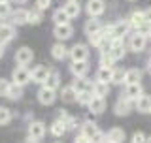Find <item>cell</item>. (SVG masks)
Listing matches in <instances>:
<instances>
[{
	"mask_svg": "<svg viewBox=\"0 0 151 143\" xmlns=\"http://www.w3.org/2000/svg\"><path fill=\"white\" fill-rule=\"evenodd\" d=\"M72 87H74V90L78 94H81V92H93V83L89 79H85V77H74Z\"/></svg>",
	"mask_w": 151,
	"mask_h": 143,
	"instance_id": "18",
	"label": "cell"
},
{
	"mask_svg": "<svg viewBox=\"0 0 151 143\" xmlns=\"http://www.w3.org/2000/svg\"><path fill=\"white\" fill-rule=\"evenodd\" d=\"M93 94H94V96L106 98V94H110V85H108V83H100V81H94V83H93Z\"/></svg>",
	"mask_w": 151,
	"mask_h": 143,
	"instance_id": "31",
	"label": "cell"
},
{
	"mask_svg": "<svg viewBox=\"0 0 151 143\" xmlns=\"http://www.w3.org/2000/svg\"><path fill=\"white\" fill-rule=\"evenodd\" d=\"M142 94H144V87H142V83H134V85H125V92H123V96L132 100V102H136Z\"/></svg>",
	"mask_w": 151,
	"mask_h": 143,
	"instance_id": "16",
	"label": "cell"
},
{
	"mask_svg": "<svg viewBox=\"0 0 151 143\" xmlns=\"http://www.w3.org/2000/svg\"><path fill=\"white\" fill-rule=\"evenodd\" d=\"M132 109H134V102H132V100H129V98H125V96L121 94L119 100L115 102V107H113V111H115L117 117H125V115H129Z\"/></svg>",
	"mask_w": 151,
	"mask_h": 143,
	"instance_id": "6",
	"label": "cell"
},
{
	"mask_svg": "<svg viewBox=\"0 0 151 143\" xmlns=\"http://www.w3.org/2000/svg\"><path fill=\"white\" fill-rule=\"evenodd\" d=\"M74 143H91V141H89V139H87L85 136H81V134H79V136H78V137L74 139Z\"/></svg>",
	"mask_w": 151,
	"mask_h": 143,
	"instance_id": "45",
	"label": "cell"
},
{
	"mask_svg": "<svg viewBox=\"0 0 151 143\" xmlns=\"http://www.w3.org/2000/svg\"><path fill=\"white\" fill-rule=\"evenodd\" d=\"M144 13H145V23H149V25H151V8L144 9Z\"/></svg>",
	"mask_w": 151,
	"mask_h": 143,
	"instance_id": "47",
	"label": "cell"
},
{
	"mask_svg": "<svg viewBox=\"0 0 151 143\" xmlns=\"http://www.w3.org/2000/svg\"><path fill=\"white\" fill-rule=\"evenodd\" d=\"M70 72L74 77H85L89 72V62H72L70 64Z\"/></svg>",
	"mask_w": 151,
	"mask_h": 143,
	"instance_id": "25",
	"label": "cell"
},
{
	"mask_svg": "<svg viewBox=\"0 0 151 143\" xmlns=\"http://www.w3.org/2000/svg\"><path fill=\"white\" fill-rule=\"evenodd\" d=\"M108 143H113V141H108Z\"/></svg>",
	"mask_w": 151,
	"mask_h": 143,
	"instance_id": "58",
	"label": "cell"
},
{
	"mask_svg": "<svg viewBox=\"0 0 151 143\" xmlns=\"http://www.w3.org/2000/svg\"><path fill=\"white\" fill-rule=\"evenodd\" d=\"M147 72H149V74H151V59L147 60Z\"/></svg>",
	"mask_w": 151,
	"mask_h": 143,
	"instance_id": "51",
	"label": "cell"
},
{
	"mask_svg": "<svg viewBox=\"0 0 151 143\" xmlns=\"http://www.w3.org/2000/svg\"><path fill=\"white\" fill-rule=\"evenodd\" d=\"M4 47H6V45H2V44H0V59H2V56H4V51H6V49H4Z\"/></svg>",
	"mask_w": 151,
	"mask_h": 143,
	"instance_id": "49",
	"label": "cell"
},
{
	"mask_svg": "<svg viewBox=\"0 0 151 143\" xmlns=\"http://www.w3.org/2000/svg\"><path fill=\"white\" fill-rule=\"evenodd\" d=\"M130 28L132 26H130L129 19H121V21H117V23L111 25V38L113 40H125V36L129 34Z\"/></svg>",
	"mask_w": 151,
	"mask_h": 143,
	"instance_id": "4",
	"label": "cell"
},
{
	"mask_svg": "<svg viewBox=\"0 0 151 143\" xmlns=\"http://www.w3.org/2000/svg\"><path fill=\"white\" fill-rule=\"evenodd\" d=\"M2 2H12V0H0V4H2Z\"/></svg>",
	"mask_w": 151,
	"mask_h": 143,
	"instance_id": "52",
	"label": "cell"
},
{
	"mask_svg": "<svg viewBox=\"0 0 151 143\" xmlns=\"http://www.w3.org/2000/svg\"><path fill=\"white\" fill-rule=\"evenodd\" d=\"M145 143H151V136H149V137H147V141H145Z\"/></svg>",
	"mask_w": 151,
	"mask_h": 143,
	"instance_id": "53",
	"label": "cell"
},
{
	"mask_svg": "<svg viewBox=\"0 0 151 143\" xmlns=\"http://www.w3.org/2000/svg\"><path fill=\"white\" fill-rule=\"evenodd\" d=\"M9 87H12V81L9 79H0V96H8L9 92Z\"/></svg>",
	"mask_w": 151,
	"mask_h": 143,
	"instance_id": "40",
	"label": "cell"
},
{
	"mask_svg": "<svg viewBox=\"0 0 151 143\" xmlns=\"http://www.w3.org/2000/svg\"><path fill=\"white\" fill-rule=\"evenodd\" d=\"M129 23H130V26L134 28V30H138L142 25H145V13L142 11V9H136V11H132L130 15H129Z\"/></svg>",
	"mask_w": 151,
	"mask_h": 143,
	"instance_id": "22",
	"label": "cell"
},
{
	"mask_svg": "<svg viewBox=\"0 0 151 143\" xmlns=\"http://www.w3.org/2000/svg\"><path fill=\"white\" fill-rule=\"evenodd\" d=\"M85 11L89 13V17L98 19L104 11H106V0H87V4H85Z\"/></svg>",
	"mask_w": 151,
	"mask_h": 143,
	"instance_id": "5",
	"label": "cell"
},
{
	"mask_svg": "<svg viewBox=\"0 0 151 143\" xmlns=\"http://www.w3.org/2000/svg\"><path fill=\"white\" fill-rule=\"evenodd\" d=\"M93 96H94L93 92H81V94H78V104H81V106H85V107H87L89 104H91Z\"/></svg>",
	"mask_w": 151,
	"mask_h": 143,
	"instance_id": "39",
	"label": "cell"
},
{
	"mask_svg": "<svg viewBox=\"0 0 151 143\" xmlns=\"http://www.w3.org/2000/svg\"><path fill=\"white\" fill-rule=\"evenodd\" d=\"M134 83H142V72L138 68H129L125 74V85H134Z\"/></svg>",
	"mask_w": 151,
	"mask_h": 143,
	"instance_id": "27",
	"label": "cell"
},
{
	"mask_svg": "<svg viewBox=\"0 0 151 143\" xmlns=\"http://www.w3.org/2000/svg\"><path fill=\"white\" fill-rule=\"evenodd\" d=\"M12 121V109L6 106H0V124H8Z\"/></svg>",
	"mask_w": 151,
	"mask_h": 143,
	"instance_id": "37",
	"label": "cell"
},
{
	"mask_svg": "<svg viewBox=\"0 0 151 143\" xmlns=\"http://www.w3.org/2000/svg\"><path fill=\"white\" fill-rule=\"evenodd\" d=\"M49 68L47 66H36V68H32L30 72V79H32V83H36V85H42L44 87L45 85V81H47V75H49Z\"/></svg>",
	"mask_w": 151,
	"mask_h": 143,
	"instance_id": "7",
	"label": "cell"
},
{
	"mask_svg": "<svg viewBox=\"0 0 151 143\" xmlns=\"http://www.w3.org/2000/svg\"><path fill=\"white\" fill-rule=\"evenodd\" d=\"M108 141H113V143H123L125 141V130H123V128H110V130H108Z\"/></svg>",
	"mask_w": 151,
	"mask_h": 143,
	"instance_id": "28",
	"label": "cell"
},
{
	"mask_svg": "<svg viewBox=\"0 0 151 143\" xmlns=\"http://www.w3.org/2000/svg\"><path fill=\"white\" fill-rule=\"evenodd\" d=\"M53 143H63V141H53Z\"/></svg>",
	"mask_w": 151,
	"mask_h": 143,
	"instance_id": "55",
	"label": "cell"
},
{
	"mask_svg": "<svg viewBox=\"0 0 151 143\" xmlns=\"http://www.w3.org/2000/svg\"><path fill=\"white\" fill-rule=\"evenodd\" d=\"M44 87H47V89H53V90H57L60 87V74L57 70H51L49 72V75H47V81H45V85Z\"/></svg>",
	"mask_w": 151,
	"mask_h": 143,
	"instance_id": "29",
	"label": "cell"
},
{
	"mask_svg": "<svg viewBox=\"0 0 151 143\" xmlns=\"http://www.w3.org/2000/svg\"><path fill=\"white\" fill-rule=\"evenodd\" d=\"M51 56L55 60H64L66 56H70V49L64 45V41H57L55 45H51Z\"/></svg>",
	"mask_w": 151,
	"mask_h": 143,
	"instance_id": "17",
	"label": "cell"
},
{
	"mask_svg": "<svg viewBox=\"0 0 151 143\" xmlns=\"http://www.w3.org/2000/svg\"><path fill=\"white\" fill-rule=\"evenodd\" d=\"M8 100H12V102H17V100H21L23 98V87H19V85H13L12 83V87H9V92H8Z\"/></svg>",
	"mask_w": 151,
	"mask_h": 143,
	"instance_id": "34",
	"label": "cell"
},
{
	"mask_svg": "<svg viewBox=\"0 0 151 143\" xmlns=\"http://www.w3.org/2000/svg\"><path fill=\"white\" fill-rule=\"evenodd\" d=\"M87 109L93 113V115H100L104 109H106V100H104L102 96H93V100L87 106Z\"/></svg>",
	"mask_w": 151,
	"mask_h": 143,
	"instance_id": "21",
	"label": "cell"
},
{
	"mask_svg": "<svg viewBox=\"0 0 151 143\" xmlns=\"http://www.w3.org/2000/svg\"><path fill=\"white\" fill-rule=\"evenodd\" d=\"M13 38H15V26H13L12 23H2V25H0V44L6 45Z\"/></svg>",
	"mask_w": 151,
	"mask_h": 143,
	"instance_id": "14",
	"label": "cell"
},
{
	"mask_svg": "<svg viewBox=\"0 0 151 143\" xmlns=\"http://www.w3.org/2000/svg\"><path fill=\"white\" fill-rule=\"evenodd\" d=\"M53 23H55V25H68V23H70L68 13H66L63 8L55 9V11H53Z\"/></svg>",
	"mask_w": 151,
	"mask_h": 143,
	"instance_id": "32",
	"label": "cell"
},
{
	"mask_svg": "<svg viewBox=\"0 0 151 143\" xmlns=\"http://www.w3.org/2000/svg\"><path fill=\"white\" fill-rule=\"evenodd\" d=\"M111 75H113V68H98L96 72V81H100V83H111Z\"/></svg>",
	"mask_w": 151,
	"mask_h": 143,
	"instance_id": "30",
	"label": "cell"
},
{
	"mask_svg": "<svg viewBox=\"0 0 151 143\" xmlns=\"http://www.w3.org/2000/svg\"><path fill=\"white\" fill-rule=\"evenodd\" d=\"M100 66L102 68H115V60L110 55V51L108 53H100Z\"/></svg>",
	"mask_w": 151,
	"mask_h": 143,
	"instance_id": "36",
	"label": "cell"
},
{
	"mask_svg": "<svg viewBox=\"0 0 151 143\" xmlns=\"http://www.w3.org/2000/svg\"><path fill=\"white\" fill-rule=\"evenodd\" d=\"M64 122H66V128H68V130H76L78 126H81V124L78 122V119H76V117H68Z\"/></svg>",
	"mask_w": 151,
	"mask_h": 143,
	"instance_id": "43",
	"label": "cell"
},
{
	"mask_svg": "<svg viewBox=\"0 0 151 143\" xmlns=\"http://www.w3.org/2000/svg\"><path fill=\"white\" fill-rule=\"evenodd\" d=\"M91 143H108V136L104 134V132H98V134L91 139Z\"/></svg>",
	"mask_w": 151,
	"mask_h": 143,
	"instance_id": "44",
	"label": "cell"
},
{
	"mask_svg": "<svg viewBox=\"0 0 151 143\" xmlns=\"http://www.w3.org/2000/svg\"><path fill=\"white\" fill-rule=\"evenodd\" d=\"M60 98H63L64 104H74V102H78V92L74 90L72 85H66L60 90Z\"/></svg>",
	"mask_w": 151,
	"mask_h": 143,
	"instance_id": "24",
	"label": "cell"
},
{
	"mask_svg": "<svg viewBox=\"0 0 151 143\" xmlns=\"http://www.w3.org/2000/svg\"><path fill=\"white\" fill-rule=\"evenodd\" d=\"M66 2H70V0H66Z\"/></svg>",
	"mask_w": 151,
	"mask_h": 143,
	"instance_id": "59",
	"label": "cell"
},
{
	"mask_svg": "<svg viewBox=\"0 0 151 143\" xmlns=\"http://www.w3.org/2000/svg\"><path fill=\"white\" fill-rule=\"evenodd\" d=\"M70 59L72 62H89V47L85 44H76L70 47Z\"/></svg>",
	"mask_w": 151,
	"mask_h": 143,
	"instance_id": "2",
	"label": "cell"
},
{
	"mask_svg": "<svg viewBox=\"0 0 151 143\" xmlns=\"http://www.w3.org/2000/svg\"><path fill=\"white\" fill-rule=\"evenodd\" d=\"M127 2H138V0H127Z\"/></svg>",
	"mask_w": 151,
	"mask_h": 143,
	"instance_id": "54",
	"label": "cell"
},
{
	"mask_svg": "<svg viewBox=\"0 0 151 143\" xmlns=\"http://www.w3.org/2000/svg\"><path fill=\"white\" fill-rule=\"evenodd\" d=\"M83 28H85V34H87V36H93V34H96V32H100L104 26H102V23L98 21V19L91 17L87 23H85V26H83Z\"/></svg>",
	"mask_w": 151,
	"mask_h": 143,
	"instance_id": "26",
	"label": "cell"
},
{
	"mask_svg": "<svg viewBox=\"0 0 151 143\" xmlns=\"http://www.w3.org/2000/svg\"><path fill=\"white\" fill-rule=\"evenodd\" d=\"M44 19V11H40L38 8L28 9V25H40Z\"/></svg>",
	"mask_w": 151,
	"mask_h": 143,
	"instance_id": "33",
	"label": "cell"
},
{
	"mask_svg": "<svg viewBox=\"0 0 151 143\" xmlns=\"http://www.w3.org/2000/svg\"><path fill=\"white\" fill-rule=\"evenodd\" d=\"M63 9L68 13L70 19H76L79 13H81V4H79V0H70V2H66L63 6Z\"/></svg>",
	"mask_w": 151,
	"mask_h": 143,
	"instance_id": "23",
	"label": "cell"
},
{
	"mask_svg": "<svg viewBox=\"0 0 151 143\" xmlns=\"http://www.w3.org/2000/svg\"><path fill=\"white\" fill-rule=\"evenodd\" d=\"M134 109L138 113H151V96L142 94V96L134 102Z\"/></svg>",
	"mask_w": 151,
	"mask_h": 143,
	"instance_id": "20",
	"label": "cell"
},
{
	"mask_svg": "<svg viewBox=\"0 0 151 143\" xmlns=\"http://www.w3.org/2000/svg\"><path fill=\"white\" fill-rule=\"evenodd\" d=\"M98 132H100V130H98V126H96V122H94V121H85V122H81V126H79V134L85 136L89 141H91Z\"/></svg>",
	"mask_w": 151,
	"mask_h": 143,
	"instance_id": "15",
	"label": "cell"
},
{
	"mask_svg": "<svg viewBox=\"0 0 151 143\" xmlns=\"http://www.w3.org/2000/svg\"><path fill=\"white\" fill-rule=\"evenodd\" d=\"M66 132H68V128H66V122L63 121V119H55V121L51 122L49 134L53 136V137H63Z\"/></svg>",
	"mask_w": 151,
	"mask_h": 143,
	"instance_id": "19",
	"label": "cell"
},
{
	"mask_svg": "<svg viewBox=\"0 0 151 143\" xmlns=\"http://www.w3.org/2000/svg\"><path fill=\"white\" fill-rule=\"evenodd\" d=\"M68 117H70V115H68V113L64 111V109H59V117H57V119H63V121H66Z\"/></svg>",
	"mask_w": 151,
	"mask_h": 143,
	"instance_id": "46",
	"label": "cell"
},
{
	"mask_svg": "<svg viewBox=\"0 0 151 143\" xmlns=\"http://www.w3.org/2000/svg\"><path fill=\"white\" fill-rule=\"evenodd\" d=\"M32 59H34V53H32L30 47H19V49L15 51V62H17V66L30 64Z\"/></svg>",
	"mask_w": 151,
	"mask_h": 143,
	"instance_id": "9",
	"label": "cell"
},
{
	"mask_svg": "<svg viewBox=\"0 0 151 143\" xmlns=\"http://www.w3.org/2000/svg\"><path fill=\"white\" fill-rule=\"evenodd\" d=\"M12 2H15V4H25L27 0H12Z\"/></svg>",
	"mask_w": 151,
	"mask_h": 143,
	"instance_id": "50",
	"label": "cell"
},
{
	"mask_svg": "<svg viewBox=\"0 0 151 143\" xmlns=\"http://www.w3.org/2000/svg\"><path fill=\"white\" fill-rule=\"evenodd\" d=\"M12 13H13V9H12V2H2V4H0V17H2V19L9 17Z\"/></svg>",
	"mask_w": 151,
	"mask_h": 143,
	"instance_id": "38",
	"label": "cell"
},
{
	"mask_svg": "<svg viewBox=\"0 0 151 143\" xmlns=\"http://www.w3.org/2000/svg\"><path fill=\"white\" fill-rule=\"evenodd\" d=\"M0 25H2V17H0Z\"/></svg>",
	"mask_w": 151,
	"mask_h": 143,
	"instance_id": "57",
	"label": "cell"
},
{
	"mask_svg": "<svg viewBox=\"0 0 151 143\" xmlns=\"http://www.w3.org/2000/svg\"><path fill=\"white\" fill-rule=\"evenodd\" d=\"M45 132H47V128L42 121H30L28 122V136L30 137H34V139L40 141V139H44Z\"/></svg>",
	"mask_w": 151,
	"mask_h": 143,
	"instance_id": "8",
	"label": "cell"
},
{
	"mask_svg": "<svg viewBox=\"0 0 151 143\" xmlns=\"http://www.w3.org/2000/svg\"><path fill=\"white\" fill-rule=\"evenodd\" d=\"M55 100H57V90L47 89V87H40V90H38V102L42 106H51Z\"/></svg>",
	"mask_w": 151,
	"mask_h": 143,
	"instance_id": "11",
	"label": "cell"
},
{
	"mask_svg": "<svg viewBox=\"0 0 151 143\" xmlns=\"http://www.w3.org/2000/svg\"><path fill=\"white\" fill-rule=\"evenodd\" d=\"M30 70L27 66H15L12 72V83L19 85V87H25L27 83H30Z\"/></svg>",
	"mask_w": 151,
	"mask_h": 143,
	"instance_id": "1",
	"label": "cell"
},
{
	"mask_svg": "<svg viewBox=\"0 0 151 143\" xmlns=\"http://www.w3.org/2000/svg\"><path fill=\"white\" fill-rule=\"evenodd\" d=\"M25 143H38V139H34V137H30V136H28Z\"/></svg>",
	"mask_w": 151,
	"mask_h": 143,
	"instance_id": "48",
	"label": "cell"
},
{
	"mask_svg": "<svg viewBox=\"0 0 151 143\" xmlns=\"http://www.w3.org/2000/svg\"><path fill=\"white\" fill-rule=\"evenodd\" d=\"M147 41H149L147 36L134 32V34H130V38H129V49L134 51V53H142V51L147 47Z\"/></svg>",
	"mask_w": 151,
	"mask_h": 143,
	"instance_id": "3",
	"label": "cell"
},
{
	"mask_svg": "<svg viewBox=\"0 0 151 143\" xmlns=\"http://www.w3.org/2000/svg\"><path fill=\"white\" fill-rule=\"evenodd\" d=\"M9 23H12L13 26H23L28 23V9L25 8H17L13 9V13L9 15Z\"/></svg>",
	"mask_w": 151,
	"mask_h": 143,
	"instance_id": "12",
	"label": "cell"
},
{
	"mask_svg": "<svg viewBox=\"0 0 151 143\" xmlns=\"http://www.w3.org/2000/svg\"><path fill=\"white\" fill-rule=\"evenodd\" d=\"M125 74H127V70H123V68H113L111 83H113V85H125Z\"/></svg>",
	"mask_w": 151,
	"mask_h": 143,
	"instance_id": "35",
	"label": "cell"
},
{
	"mask_svg": "<svg viewBox=\"0 0 151 143\" xmlns=\"http://www.w3.org/2000/svg\"><path fill=\"white\" fill-rule=\"evenodd\" d=\"M72 34H74V26L70 25H55V28H53V36L57 38L59 41H66V40H70L72 38Z\"/></svg>",
	"mask_w": 151,
	"mask_h": 143,
	"instance_id": "10",
	"label": "cell"
},
{
	"mask_svg": "<svg viewBox=\"0 0 151 143\" xmlns=\"http://www.w3.org/2000/svg\"><path fill=\"white\" fill-rule=\"evenodd\" d=\"M110 55L113 56V60H121V59H125V55H127V45H125V41L123 40H113L111 41V47H110Z\"/></svg>",
	"mask_w": 151,
	"mask_h": 143,
	"instance_id": "13",
	"label": "cell"
},
{
	"mask_svg": "<svg viewBox=\"0 0 151 143\" xmlns=\"http://www.w3.org/2000/svg\"><path fill=\"white\" fill-rule=\"evenodd\" d=\"M147 38H149V41H151V34H149V36H147Z\"/></svg>",
	"mask_w": 151,
	"mask_h": 143,
	"instance_id": "56",
	"label": "cell"
},
{
	"mask_svg": "<svg viewBox=\"0 0 151 143\" xmlns=\"http://www.w3.org/2000/svg\"><path fill=\"white\" fill-rule=\"evenodd\" d=\"M145 141H147V136L144 132H134L130 137V143H145Z\"/></svg>",
	"mask_w": 151,
	"mask_h": 143,
	"instance_id": "41",
	"label": "cell"
},
{
	"mask_svg": "<svg viewBox=\"0 0 151 143\" xmlns=\"http://www.w3.org/2000/svg\"><path fill=\"white\" fill-rule=\"evenodd\" d=\"M36 6L34 8H38L40 11H45V9H49L51 8V0H36Z\"/></svg>",
	"mask_w": 151,
	"mask_h": 143,
	"instance_id": "42",
	"label": "cell"
}]
</instances>
